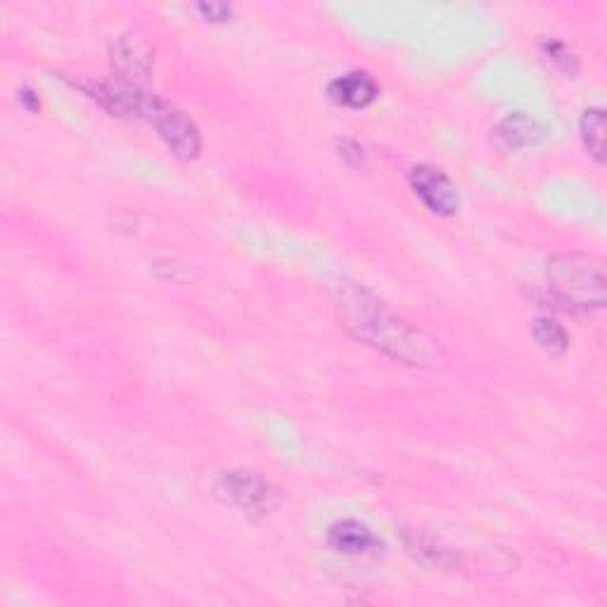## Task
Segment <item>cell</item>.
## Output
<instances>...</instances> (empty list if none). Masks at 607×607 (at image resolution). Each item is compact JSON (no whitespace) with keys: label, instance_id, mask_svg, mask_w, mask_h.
I'll list each match as a JSON object with an SVG mask.
<instances>
[{"label":"cell","instance_id":"cell-3","mask_svg":"<svg viewBox=\"0 0 607 607\" xmlns=\"http://www.w3.org/2000/svg\"><path fill=\"white\" fill-rule=\"evenodd\" d=\"M216 496L254 518L271 515L280 506V491L259 472L252 470L226 472L219 484H216Z\"/></svg>","mask_w":607,"mask_h":607},{"label":"cell","instance_id":"cell-10","mask_svg":"<svg viewBox=\"0 0 607 607\" xmlns=\"http://www.w3.org/2000/svg\"><path fill=\"white\" fill-rule=\"evenodd\" d=\"M579 133H582L584 147L588 155L603 165L605 161V112L600 107H588L579 121Z\"/></svg>","mask_w":607,"mask_h":607},{"label":"cell","instance_id":"cell-4","mask_svg":"<svg viewBox=\"0 0 607 607\" xmlns=\"http://www.w3.org/2000/svg\"><path fill=\"white\" fill-rule=\"evenodd\" d=\"M150 124L159 133V138L167 143L169 150L183 161L197 159L202 153V133L195 121L183 114L177 107L161 100L150 119Z\"/></svg>","mask_w":607,"mask_h":607},{"label":"cell","instance_id":"cell-1","mask_svg":"<svg viewBox=\"0 0 607 607\" xmlns=\"http://www.w3.org/2000/svg\"><path fill=\"white\" fill-rule=\"evenodd\" d=\"M332 302L340 326L385 356L417 368H432L441 361V349L421 328L394 314L383 300L354 280H337Z\"/></svg>","mask_w":607,"mask_h":607},{"label":"cell","instance_id":"cell-12","mask_svg":"<svg viewBox=\"0 0 607 607\" xmlns=\"http://www.w3.org/2000/svg\"><path fill=\"white\" fill-rule=\"evenodd\" d=\"M409 548L413 556L421 560L427 568H441V570H451L458 564L456 553H451L449 548H441L439 544L429 542V538H421L417 534L409 536Z\"/></svg>","mask_w":607,"mask_h":607},{"label":"cell","instance_id":"cell-5","mask_svg":"<svg viewBox=\"0 0 607 607\" xmlns=\"http://www.w3.org/2000/svg\"><path fill=\"white\" fill-rule=\"evenodd\" d=\"M411 187L413 193L421 197L423 205L437 216H456L461 209V193H458L456 183L437 167L429 165H417L411 169Z\"/></svg>","mask_w":607,"mask_h":607},{"label":"cell","instance_id":"cell-6","mask_svg":"<svg viewBox=\"0 0 607 607\" xmlns=\"http://www.w3.org/2000/svg\"><path fill=\"white\" fill-rule=\"evenodd\" d=\"M110 62L119 78L138 84L147 78L155 66V48L138 32H124L112 38Z\"/></svg>","mask_w":607,"mask_h":607},{"label":"cell","instance_id":"cell-9","mask_svg":"<svg viewBox=\"0 0 607 607\" xmlns=\"http://www.w3.org/2000/svg\"><path fill=\"white\" fill-rule=\"evenodd\" d=\"M328 546L344 556H366V553L380 550L383 544L366 524L356 520H340L328 530Z\"/></svg>","mask_w":607,"mask_h":607},{"label":"cell","instance_id":"cell-2","mask_svg":"<svg viewBox=\"0 0 607 607\" xmlns=\"http://www.w3.org/2000/svg\"><path fill=\"white\" fill-rule=\"evenodd\" d=\"M548 288L562 304L579 312L603 308L607 280L603 264L588 254H558L548 262Z\"/></svg>","mask_w":607,"mask_h":607},{"label":"cell","instance_id":"cell-16","mask_svg":"<svg viewBox=\"0 0 607 607\" xmlns=\"http://www.w3.org/2000/svg\"><path fill=\"white\" fill-rule=\"evenodd\" d=\"M20 100H22V105L26 107V110H32V112H36L38 107H40V100H38V96H36L32 88H22L20 90Z\"/></svg>","mask_w":607,"mask_h":607},{"label":"cell","instance_id":"cell-14","mask_svg":"<svg viewBox=\"0 0 607 607\" xmlns=\"http://www.w3.org/2000/svg\"><path fill=\"white\" fill-rule=\"evenodd\" d=\"M337 150H340V157L347 161L349 167L366 165V153H363V147L356 141L340 138V141H337Z\"/></svg>","mask_w":607,"mask_h":607},{"label":"cell","instance_id":"cell-8","mask_svg":"<svg viewBox=\"0 0 607 607\" xmlns=\"http://www.w3.org/2000/svg\"><path fill=\"white\" fill-rule=\"evenodd\" d=\"M328 96L347 110H366L380 96V86L368 72H349L332 81L328 86Z\"/></svg>","mask_w":607,"mask_h":607},{"label":"cell","instance_id":"cell-7","mask_svg":"<svg viewBox=\"0 0 607 607\" xmlns=\"http://www.w3.org/2000/svg\"><path fill=\"white\" fill-rule=\"evenodd\" d=\"M544 126L536 119L527 117L524 112H512L503 117L491 131V138L498 150L503 153H518L524 147H532L544 138Z\"/></svg>","mask_w":607,"mask_h":607},{"label":"cell","instance_id":"cell-15","mask_svg":"<svg viewBox=\"0 0 607 607\" xmlns=\"http://www.w3.org/2000/svg\"><path fill=\"white\" fill-rule=\"evenodd\" d=\"M197 10L207 22H228L233 17V8L228 3H199Z\"/></svg>","mask_w":607,"mask_h":607},{"label":"cell","instance_id":"cell-11","mask_svg":"<svg viewBox=\"0 0 607 607\" xmlns=\"http://www.w3.org/2000/svg\"><path fill=\"white\" fill-rule=\"evenodd\" d=\"M532 335H534L536 344L542 347L544 352H548L550 356H562L570 347V335L564 332V328L560 326L558 320H553L548 316H542V318L534 320Z\"/></svg>","mask_w":607,"mask_h":607},{"label":"cell","instance_id":"cell-13","mask_svg":"<svg viewBox=\"0 0 607 607\" xmlns=\"http://www.w3.org/2000/svg\"><path fill=\"white\" fill-rule=\"evenodd\" d=\"M542 52L546 56V60L556 66V70H560L562 74H568V76H574L579 72V60L574 58V52L562 44V40L558 38H553V36H544L542 38Z\"/></svg>","mask_w":607,"mask_h":607}]
</instances>
